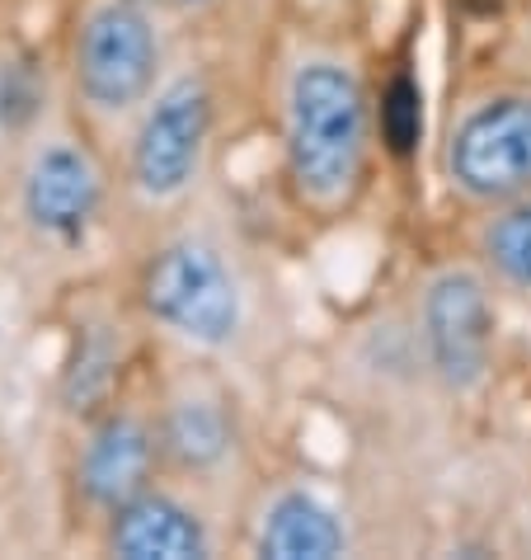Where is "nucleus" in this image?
<instances>
[{"label": "nucleus", "instance_id": "9", "mask_svg": "<svg viewBox=\"0 0 531 560\" xmlns=\"http://www.w3.org/2000/svg\"><path fill=\"white\" fill-rule=\"evenodd\" d=\"M104 547L122 560H202L212 556V533L184 500L151 486L108 513Z\"/></svg>", "mask_w": 531, "mask_h": 560}, {"label": "nucleus", "instance_id": "2", "mask_svg": "<svg viewBox=\"0 0 531 560\" xmlns=\"http://www.w3.org/2000/svg\"><path fill=\"white\" fill-rule=\"evenodd\" d=\"M142 311L184 345L226 349L245 325V292L231 259L212 241L179 236L146 259Z\"/></svg>", "mask_w": 531, "mask_h": 560}, {"label": "nucleus", "instance_id": "3", "mask_svg": "<svg viewBox=\"0 0 531 560\" xmlns=\"http://www.w3.org/2000/svg\"><path fill=\"white\" fill-rule=\"evenodd\" d=\"M216 128V100L202 75L161 85L142 108L128 147V179L146 203H175L198 184Z\"/></svg>", "mask_w": 531, "mask_h": 560}, {"label": "nucleus", "instance_id": "17", "mask_svg": "<svg viewBox=\"0 0 531 560\" xmlns=\"http://www.w3.org/2000/svg\"><path fill=\"white\" fill-rule=\"evenodd\" d=\"M132 5H146L151 10V5H161V0H132Z\"/></svg>", "mask_w": 531, "mask_h": 560}, {"label": "nucleus", "instance_id": "5", "mask_svg": "<svg viewBox=\"0 0 531 560\" xmlns=\"http://www.w3.org/2000/svg\"><path fill=\"white\" fill-rule=\"evenodd\" d=\"M447 179L475 203L531 194V95L475 104L447 137Z\"/></svg>", "mask_w": 531, "mask_h": 560}, {"label": "nucleus", "instance_id": "14", "mask_svg": "<svg viewBox=\"0 0 531 560\" xmlns=\"http://www.w3.org/2000/svg\"><path fill=\"white\" fill-rule=\"evenodd\" d=\"M48 114V71L38 57L14 52L0 61V132H28Z\"/></svg>", "mask_w": 531, "mask_h": 560}, {"label": "nucleus", "instance_id": "16", "mask_svg": "<svg viewBox=\"0 0 531 560\" xmlns=\"http://www.w3.org/2000/svg\"><path fill=\"white\" fill-rule=\"evenodd\" d=\"M175 5H179V10H208L212 0H175Z\"/></svg>", "mask_w": 531, "mask_h": 560}, {"label": "nucleus", "instance_id": "4", "mask_svg": "<svg viewBox=\"0 0 531 560\" xmlns=\"http://www.w3.org/2000/svg\"><path fill=\"white\" fill-rule=\"evenodd\" d=\"M161 81V34L146 5L104 0L85 14L75 38V90L99 118L132 114Z\"/></svg>", "mask_w": 531, "mask_h": 560}, {"label": "nucleus", "instance_id": "11", "mask_svg": "<svg viewBox=\"0 0 531 560\" xmlns=\"http://www.w3.org/2000/svg\"><path fill=\"white\" fill-rule=\"evenodd\" d=\"M155 433H161L165 462L189 476L216 471L231 457V447H236V424H231L226 406L202 392H184L169 400L165 415L155 419Z\"/></svg>", "mask_w": 531, "mask_h": 560}, {"label": "nucleus", "instance_id": "15", "mask_svg": "<svg viewBox=\"0 0 531 560\" xmlns=\"http://www.w3.org/2000/svg\"><path fill=\"white\" fill-rule=\"evenodd\" d=\"M114 372H118V345L104 335V325L81 335V353L71 358L67 377H61V396H67L71 410H95L104 392L114 386Z\"/></svg>", "mask_w": 531, "mask_h": 560}, {"label": "nucleus", "instance_id": "13", "mask_svg": "<svg viewBox=\"0 0 531 560\" xmlns=\"http://www.w3.org/2000/svg\"><path fill=\"white\" fill-rule=\"evenodd\" d=\"M377 137L396 161H410L424 147V85L414 71H396L381 85L377 104Z\"/></svg>", "mask_w": 531, "mask_h": 560}, {"label": "nucleus", "instance_id": "7", "mask_svg": "<svg viewBox=\"0 0 531 560\" xmlns=\"http://www.w3.org/2000/svg\"><path fill=\"white\" fill-rule=\"evenodd\" d=\"M20 212L28 231L48 245H85L104 212V170L85 147L75 142H43L24 165L20 179Z\"/></svg>", "mask_w": 531, "mask_h": 560}, {"label": "nucleus", "instance_id": "12", "mask_svg": "<svg viewBox=\"0 0 531 560\" xmlns=\"http://www.w3.org/2000/svg\"><path fill=\"white\" fill-rule=\"evenodd\" d=\"M480 250L494 278H504L508 288H531V194L498 203L480 236Z\"/></svg>", "mask_w": 531, "mask_h": 560}, {"label": "nucleus", "instance_id": "6", "mask_svg": "<svg viewBox=\"0 0 531 560\" xmlns=\"http://www.w3.org/2000/svg\"><path fill=\"white\" fill-rule=\"evenodd\" d=\"M418 335L433 377L447 392H471L489 377L494 363V335H498V306L489 298V283L471 269H442L424 288L418 306Z\"/></svg>", "mask_w": 531, "mask_h": 560}, {"label": "nucleus", "instance_id": "8", "mask_svg": "<svg viewBox=\"0 0 531 560\" xmlns=\"http://www.w3.org/2000/svg\"><path fill=\"white\" fill-rule=\"evenodd\" d=\"M161 433L146 415L132 410H104L90 424L81 443V462H75V486H81L85 504L99 509L104 518L137 494H146L161 471Z\"/></svg>", "mask_w": 531, "mask_h": 560}, {"label": "nucleus", "instance_id": "10", "mask_svg": "<svg viewBox=\"0 0 531 560\" xmlns=\"http://www.w3.org/2000/svg\"><path fill=\"white\" fill-rule=\"evenodd\" d=\"M259 556L273 560H334L349 551V527L343 518L310 490L273 494L259 523Z\"/></svg>", "mask_w": 531, "mask_h": 560}, {"label": "nucleus", "instance_id": "1", "mask_svg": "<svg viewBox=\"0 0 531 560\" xmlns=\"http://www.w3.org/2000/svg\"><path fill=\"white\" fill-rule=\"evenodd\" d=\"M371 128H377V114L349 61H296L283 95V155L302 203L324 212L349 203L367 170Z\"/></svg>", "mask_w": 531, "mask_h": 560}]
</instances>
